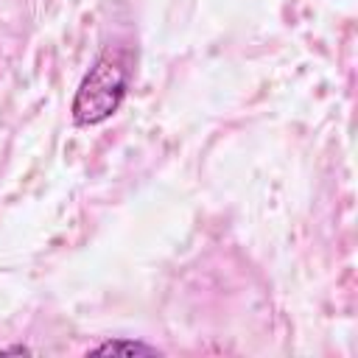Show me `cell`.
Instances as JSON below:
<instances>
[{
    "instance_id": "obj_1",
    "label": "cell",
    "mask_w": 358,
    "mask_h": 358,
    "mask_svg": "<svg viewBox=\"0 0 358 358\" xmlns=\"http://www.w3.org/2000/svg\"><path fill=\"white\" fill-rule=\"evenodd\" d=\"M129 81H131V50L106 48L84 73L76 90L73 120L78 126H98L109 120L120 109Z\"/></svg>"
},
{
    "instance_id": "obj_2",
    "label": "cell",
    "mask_w": 358,
    "mask_h": 358,
    "mask_svg": "<svg viewBox=\"0 0 358 358\" xmlns=\"http://www.w3.org/2000/svg\"><path fill=\"white\" fill-rule=\"evenodd\" d=\"M154 355L157 352V347H151V344H140V341H123V338H117V341H103V344H98L95 350H92V355Z\"/></svg>"
},
{
    "instance_id": "obj_3",
    "label": "cell",
    "mask_w": 358,
    "mask_h": 358,
    "mask_svg": "<svg viewBox=\"0 0 358 358\" xmlns=\"http://www.w3.org/2000/svg\"><path fill=\"white\" fill-rule=\"evenodd\" d=\"M11 352H17V355H20V352H31V350H28V347H20V344H17V347H6V350H3V355H11Z\"/></svg>"
}]
</instances>
